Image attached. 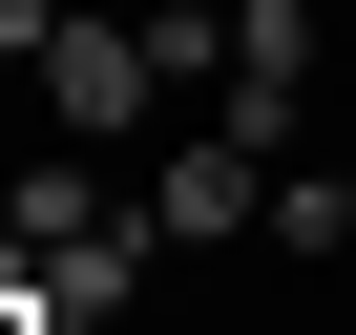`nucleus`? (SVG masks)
I'll list each match as a JSON object with an SVG mask.
<instances>
[{"label":"nucleus","mask_w":356,"mask_h":335,"mask_svg":"<svg viewBox=\"0 0 356 335\" xmlns=\"http://www.w3.org/2000/svg\"><path fill=\"white\" fill-rule=\"evenodd\" d=\"M147 252H168V231H147V210L105 189V168H84V147H42V168H22V189H0V272H22L42 314H84V335H105V314L147 293Z\"/></svg>","instance_id":"f257e3e1"},{"label":"nucleus","mask_w":356,"mask_h":335,"mask_svg":"<svg viewBox=\"0 0 356 335\" xmlns=\"http://www.w3.org/2000/svg\"><path fill=\"white\" fill-rule=\"evenodd\" d=\"M22 84H42V126H63V147H147V105H168V42H147V22H105V0H63Z\"/></svg>","instance_id":"f03ea898"},{"label":"nucleus","mask_w":356,"mask_h":335,"mask_svg":"<svg viewBox=\"0 0 356 335\" xmlns=\"http://www.w3.org/2000/svg\"><path fill=\"white\" fill-rule=\"evenodd\" d=\"M147 231H168V252H231V231H273V168H252L231 126H189V147L147 168Z\"/></svg>","instance_id":"7ed1b4c3"},{"label":"nucleus","mask_w":356,"mask_h":335,"mask_svg":"<svg viewBox=\"0 0 356 335\" xmlns=\"http://www.w3.org/2000/svg\"><path fill=\"white\" fill-rule=\"evenodd\" d=\"M42 22H63V0H0V63H42Z\"/></svg>","instance_id":"20e7f679"},{"label":"nucleus","mask_w":356,"mask_h":335,"mask_svg":"<svg viewBox=\"0 0 356 335\" xmlns=\"http://www.w3.org/2000/svg\"><path fill=\"white\" fill-rule=\"evenodd\" d=\"M0 335H84V314H42V293H22V272H0Z\"/></svg>","instance_id":"39448f33"},{"label":"nucleus","mask_w":356,"mask_h":335,"mask_svg":"<svg viewBox=\"0 0 356 335\" xmlns=\"http://www.w3.org/2000/svg\"><path fill=\"white\" fill-rule=\"evenodd\" d=\"M335 210H356V168H335Z\"/></svg>","instance_id":"423d86ee"}]
</instances>
